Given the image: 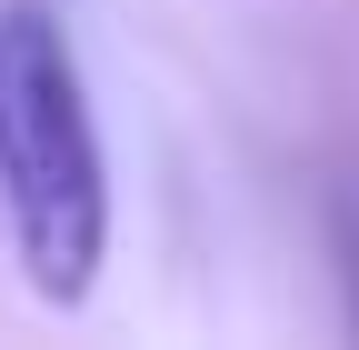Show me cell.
I'll list each match as a JSON object with an SVG mask.
<instances>
[{"instance_id":"obj_1","label":"cell","mask_w":359,"mask_h":350,"mask_svg":"<svg viewBox=\"0 0 359 350\" xmlns=\"http://www.w3.org/2000/svg\"><path fill=\"white\" fill-rule=\"evenodd\" d=\"M0 200L40 300H80L110 260V160L70 30L40 0H0Z\"/></svg>"}]
</instances>
